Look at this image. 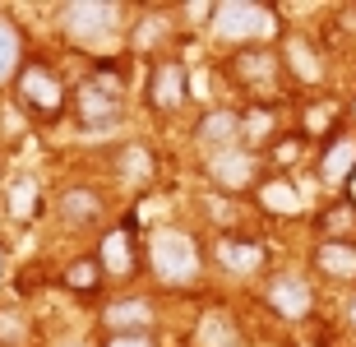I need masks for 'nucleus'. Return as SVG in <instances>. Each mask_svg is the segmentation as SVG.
Listing matches in <instances>:
<instances>
[{
	"instance_id": "obj_1",
	"label": "nucleus",
	"mask_w": 356,
	"mask_h": 347,
	"mask_svg": "<svg viewBox=\"0 0 356 347\" xmlns=\"http://www.w3.org/2000/svg\"><path fill=\"white\" fill-rule=\"evenodd\" d=\"M74 107H79V120L88 130H111L125 116V79H120V70H111V65L92 70L88 79L79 83Z\"/></svg>"
},
{
	"instance_id": "obj_2",
	"label": "nucleus",
	"mask_w": 356,
	"mask_h": 347,
	"mask_svg": "<svg viewBox=\"0 0 356 347\" xmlns=\"http://www.w3.org/2000/svg\"><path fill=\"white\" fill-rule=\"evenodd\" d=\"M213 33L222 42L250 47L259 38H273V14L254 0H227V5H213Z\"/></svg>"
},
{
	"instance_id": "obj_3",
	"label": "nucleus",
	"mask_w": 356,
	"mask_h": 347,
	"mask_svg": "<svg viewBox=\"0 0 356 347\" xmlns=\"http://www.w3.org/2000/svg\"><path fill=\"white\" fill-rule=\"evenodd\" d=\"M60 19H65L70 42H79V47H102V42L116 38L120 5H106V0H79V5H65Z\"/></svg>"
},
{
	"instance_id": "obj_4",
	"label": "nucleus",
	"mask_w": 356,
	"mask_h": 347,
	"mask_svg": "<svg viewBox=\"0 0 356 347\" xmlns=\"http://www.w3.org/2000/svg\"><path fill=\"white\" fill-rule=\"evenodd\" d=\"M148 259H153V273L162 282H190L199 273V245L185 232H153Z\"/></svg>"
},
{
	"instance_id": "obj_5",
	"label": "nucleus",
	"mask_w": 356,
	"mask_h": 347,
	"mask_svg": "<svg viewBox=\"0 0 356 347\" xmlns=\"http://www.w3.org/2000/svg\"><path fill=\"white\" fill-rule=\"evenodd\" d=\"M19 102H24L28 111H38V116H60V107H65V88H60V79H56L47 65H24L19 70Z\"/></svg>"
},
{
	"instance_id": "obj_6",
	"label": "nucleus",
	"mask_w": 356,
	"mask_h": 347,
	"mask_svg": "<svg viewBox=\"0 0 356 347\" xmlns=\"http://www.w3.org/2000/svg\"><path fill=\"white\" fill-rule=\"evenodd\" d=\"M209 172L222 190H250L254 176H259V158H254L250 148H222V153L209 162Z\"/></svg>"
},
{
	"instance_id": "obj_7",
	"label": "nucleus",
	"mask_w": 356,
	"mask_h": 347,
	"mask_svg": "<svg viewBox=\"0 0 356 347\" xmlns=\"http://www.w3.org/2000/svg\"><path fill=\"white\" fill-rule=\"evenodd\" d=\"M185 70L176 65V60H167V65H158L153 74H148V107L153 111H176L185 102Z\"/></svg>"
},
{
	"instance_id": "obj_8",
	"label": "nucleus",
	"mask_w": 356,
	"mask_h": 347,
	"mask_svg": "<svg viewBox=\"0 0 356 347\" xmlns=\"http://www.w3.org/2000/svg\"><path fill=\"white\" fill-rule=\"evenodd\" d=\"M356 172V134H333L324 158H319V176L324 186H347Z\"/></svg>"
},
{
	"instance_id": "obj_9",
	"label": "nucleus",
	"mask_w": 356,
	"mask_h": 347,
	"mask_svg": "<svg viewBox=\"0 0 356 347\" xmlns=\"http://www.w3.org/2000/svg\"><path fill=\"white\" fill-rule=\"evenodd\" d=\"M97 264H102V273L130 278L134 264H139V255H134V232H130V227L106 232V236H102V250H97Z\"/></svg>"
},
{
	"instance_id": "obj_10",
	"label": "nucleus",
	"mask_w": 356,
	"mask_h": 347,
	"mask_svg": "<svg viewBox=\"0 0 356 347\" xmlns=\"http://www.w3.org/2000/svg\"><path fill=\"white\" fill-rule=\"evenodd\" d=\"M102 320H106L111 334H148V329H153V306L139 301V296H130V301H111Z\"/></svg>"
},
{
	"instance_id": "obj_11",
	"label": "nucleus",
	"mask_w": 356,
	"mask_h": 347,
	"mask_svg": "<svg viewBox=\"0 0 356 347\" xmlns=\"http://www.w3.org/2000/svg\"><path fill=\"white\" fill-rule=\"evenodd\" d=\"M268 306H273L277 315H287V320H301L305 310H310V287H305L301 278L282 273V278L268 282Z\"/></svg>"
},
{
	"instance_id": "obj_12",
	"label": "nucleus",
	"mask_w": 356,
	"mask_h": 347,
	"mask_svg": "<svg viewBox=\"0 0 356 347\" xmlns=\"http://www.w3.org/2000/svg\"><path fill=\"white\" fill-rule=\"evenodd\" d=\"M241 111H232V107H218V111H209V116L199 120V130H195V139L199 144H222V148H236V134H241Z\"/></svg>"
},
{
	"instance_id": "obj_13",
	"label": "nucleus",
	"mask_w": 356,
	"mask_h": 347,
	"mask_svg": "<svg viewBox=\"0 0 356 347\" xmlns=\"http://www.w3.org/2000/svg\"><path fill=\"white\" fill-rule=\"evenodd\" d=\"M315 264L329 273V278H343V282H352L356 278V245L352 241H324L315 250Z\"/></svg>"
},
{
	"instance_id": "obj_14",
	"label": "nucleus",
	"mask_w": 356,
	"mask_h": 347,
	"mask_svg": "<svg viewBox=\"0 0 356 347\" xmlns=\"http://www.w3.org/2000/svg\"><path fill=\"white\" fill-rule=\"evenodd\" d=\"M273 70H277V60L268 51H259V47H245V51L236 56V79L250 83V88L268 83V79H273Z\"/></svg>"
},
{
	"instance_id": "obj_15",
	"label": "nucleus",
	"mask_w": 356,
	"mask_h": 347,
	"mask_svg": "<svg viewBox=\"0 0 356 347\" xmlns=\"http://www.w3.org/2000/svg\"><path fill=\"white\" fill-rule=\"evenodd\" d=\"M97 213H102V200L92 195V190H65L60 195V218L65 223H97Z\"/></svg>"
},
{
	"instance_id": "obj_16",
	"label": "nucleus",
	"mask_w": 356,
	"mask_h": 347,
	"mask_svg": "<svg viewBox=\"0 0 356 347\" xmlns=\"http://www.w3.org/2000/svg\"><path fill=\"white\" fill-rule=\"evenodd\" d=\"M218 259H222L232 273H250V268L264 264V250H259L254 241H222V245H218Z\"/></svg>"
},
{
	"instance_id": "obj_17",
	"label": "nucleus",
	"mask_w": 356,
	"mask_h": 347,
	"mask_svg": "<svg viewBox=\"0 0 356 347\" xmlns=\"http://www.w3.org/2000/svg\"><path fill=\"white\" fill-rule=\"evenodd\" d=\"M19 70V28L0 19V83Z\"/></svg>"
},
{
	"instance_id": "obj_18",
	"label": "nucleus",
	"mask_w": 356,
	"mask_h": 347,
	"mask_svg": "<svg viewBox=\"0 0 356 347\" xmlns=\"http://www.w3.org/2000/svg\"><path fill=\"white\" fill-rule=\"evenodd\" d=\"M97 278H102V264H97V259H79V264L65 268V287L70 292H92Z\"/></svg>"
},
{
	"instance_id": "obj_19",
	"label": "nucleus",
	"mask_w": 356,
	"mask_h": 347,
	"mask_svg": "<svg viewBox=\"0 0 356 347\" xmlns=\"http://www.w3.org/2000/svg\"><path fill=\"white\" fill-rule=\"evenodd\" d=\"M120 172L125 176H134V181H148V172H153V162H148V153L144 148H125V153H120Z\"/></svg>"
},
{
	"instance_id": "obj_20",
	"label": "nucleus",
	"mask_w": 356,
	"mask_h": 347,
	"mask_svg": "<svg viewBox=\"0 0 356 347\" xmlns=\"http://www.w3.org/2000/svg\"><path fill=\"white\" fill-rule=\"evenodd\" d=\"M291 60H296V74H301V79H319V60H310V51H305L301 42H291Z\"/></svg>"
},
{
	"instance_id": "obj_21",
	"label": "nucleus",
	"mask_w": 356,
	"mask_h": 347,
	"mask_svg": "<svg viewBox=\"0 0 356 347\" xmlns=\"http://www.w3.org/2000/svg\"><path fill=\"white\" fill-rule=\"evenodd\" d=\"M347 223H356V204H338V209H333V213L324 218V227H333V232L347 227Z\"/></svg>"
},
{
	"instance_id": "obj_22",
	"label": "nucleus",
	"mask_w": 356,
	"mask_h": 347,
	"mask_svg": "<svg viewBox=\"0 0 356 347\" xmlns=\"http://www.w3.org/2000/svg\"><path fill=\"white\" fill-rule=\"evenodd\" d=\"M264 204H273V209H296V195H291L287 186H273V190H264Z\"/></svg>"
},
{
	"instance_id": "obj_23",
	"label": "nucleus",
	"mask_w": 356,
	"mask_h": 347,
	"mask_svg": "<svg viewBox=\"0 0 356 347\" xmlns=\"http://www.w3.org/2000/svg\"><path fill=\"white\" fill-rule=\"evenodd\" d=\"M106 347H153V338L148 334H111Z\"/></svg>"
},
{
	"instance_id": "obj_24",
	"label": "nucleus",
	"mask_w": 356,
	"mask_h": 347,
	"mask_svg": "<svg viewBox=\"0 0 356 347\" xmlns=\"http://www.w3.org/2000/svg\"><path fill=\"white\" fill-rule=\"evenodd\" d=\"M19 338H24V324L14 315H0V343H19Z\"/></svg>"
},
{
	"instance_id": "obj_25",
	"label": "nucleus",
	"mask_w": 356,
	"mask_h": 347,
	"mask_svg": "<svg viewBox=\"0 0 356 347\" xmlns=\"http://www.w3.org/2000/svg\"><path fill=\"white\" fill-rule=\"evenodd\" d=\"M28 204H33V186H24L19 195H14V209H28Z\"/></svg>"
},
{
	"instance_id": "obj_26",
	"label": "nucleus",
	"mask_w": 356,
	"mask_h": 347,
	"mask_svg": "<svg viewBox=\"0 0 356 347\" xmlns=\"http://www.w3.org/2000/svg\"><path fill=\"white\" fill-rule=\"evenodd\" d=\"M347 315H352V324H356V301H352V306H347Z\"/></svg>"
},
{
	"instance_id": "obj_27",
	"label": "nucleus",
	"mask_w": 356,
	"mask_h": 347,
	"mask_svg": "<svg viewBox=\"0 0 356 347\" xmlns=\"http://www.w3.org/2000/svg\"><path fill=\"white\" fill-rule=\"evenodd\" d=\"M0 268H5V255H0Z\"/></svg>"
}]
</instances>
